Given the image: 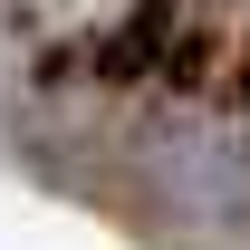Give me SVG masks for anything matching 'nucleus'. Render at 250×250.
I'll return each mask as SVG.
<instances>
[{
	"instance_id": "f257e3e1",
	"label": "nucleus",
	"mask_w": 250,
	"mask_h": 250,
	"mask_svg": "<svg viewBox=\"0 0 250 250\" xmlns=\"http://www.w3.org/2000/svg\"><path fill=\"white\" fill-rule=\"evenodd\" d=\"M164 39H173V10H164V0H145V10L106 39V67H116V77H135V67H154V58H164Z\"/></svg>"
}]
</instances>
